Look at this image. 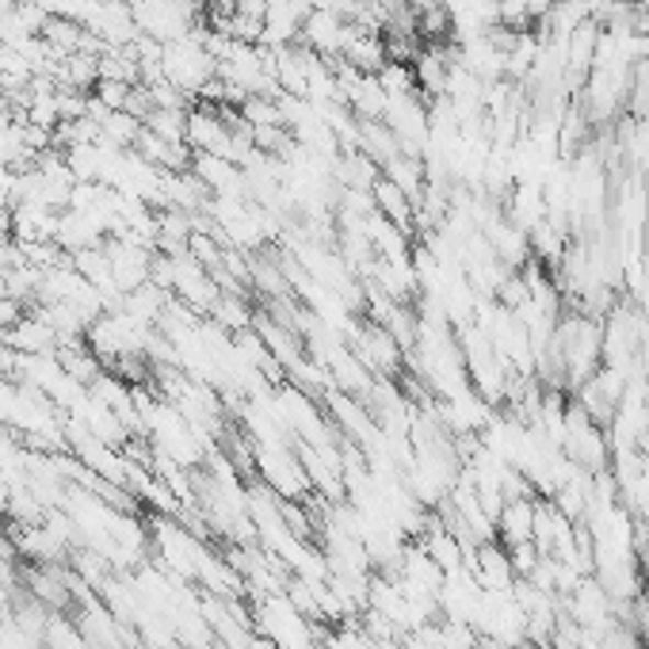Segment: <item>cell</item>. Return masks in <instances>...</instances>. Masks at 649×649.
Listing matches in <instances>:
<instances>
[{"mask_svg": "<svg viewBox=\"0 0 649 649\" xmlns=\"http://www.w3.org/2000/svg\"><path fill=\"white\" fill-rule=\"evenodd\" d=\"M23 314H27V306H23L20 299H12V294H8V299H0V328H12Z\"/></svg>", "mask_w": 649, "mask_h": 649, "instance_id": "5bb4252c", "label": "cell"}, {"mask_svg": "<svg viewBox=\"0 0 649 649\" xmlns=\"http://www.w3.org/2000/svg\"><path fill=\"white\" fill-rule=\"evenodd\" d=\"M108 248V260H111V276H115V287L123 294L138 291V287L149 283V271H154V248L131 242V237H108L103 242Z\"/></svg>", "mask_w": 649, "mask_h": 649, "instance_id": "277c9868", "label": "cell"}, {"mask_svg": "<svg viewBox=\"0 0 649 649\" xmlns=\"http://www.w3.org/2000/svg\"><path fill=\"white\" fill-rule=\"evenodd\" d=\"M325 649H374V646L356 619H344L333 623V630H325Z\"/></svg>", "mask_w": 649, "mask_h": 649, "instance_id": "30bf717a", "label": "cell"}, {"mask_svg": "<svg viewBox=\"0 0 649 649\" xmlns=\"http://www.w3.org/2000/svg\"><path fill=\"white\" fill-rule=\"evenodd\" d=\"M131 92H134V85H126V81H96V92L92 96L103 103V108L123 111L126 100H131Z\"/></svg>", "mask_w": 649, "mask_h": 649, "instance_id": "7c38bea8", "label": "cell"}, {"mask_svg": "<svg viewBox=\"0 0 649 649\" xmlns=\"http://www.w3.org/2000/svg\"><path fill=\"white\" fill-rule=\"evenodd\" d=\"M581 638H584L581 623H577L573 615L558 612V623H555V630H550L547 646H555V649H581Z\"/></svg>", "mask_w": 649, "mask_h": 649, "instance_id": "8fae6325", "label": "cell"}, {"mask_svg": "<svg viewBox=\"0 0 649 649\" xmlns=\"http://www.w3.org/2000/svg\"><path fill=\"white\" fill-rule=\"evenodd\" d=\"M61 211H51L43 203H15L12 206V237L20 245H43L58 237Z\"/></svg>", "mask_w": 649, "mask_h": 649, "instance_id": "8992f818", "label": "cell"}, {"mask_svg": "<svg viewBox=\"0 0 649 649\" xmlns=\"http://www.w3.org/2000/svg\"><path fill=\"white\" fill-rule=\"evenodd\" d=\"M131 12L142 35L157 38V43H176L199 27L203 0H134Z\"/></svg>", "mask_w": 649, "mask_h": 649, "instance_id": "7a4b0ae2", "label": "cell"}, {"mask_svg": "<svg viewBox=\"0 0 649 649\" xmlns=\"http://www.w3.org/2000/svg\"><path fill=\"white\" fill-rule=\"evenodd\" d=\"M211 317L219 328H226L230 336H237V333H245V328H253L256 322V310L245 302V294H237V291H222L219 294V302L211 306Z\"/></svg>", "mask_w": 649, "mask_h": 649, "instance_id": "9c48e42d", "label": "cell"}, {"mask_svg": "<svg viewBox=\"0 0 649 649\" xmlns=\"http://www.w3.org/2000/svg\"><path fill=\"white\" fill-rule=\"evenodd\" d=\"M149 336H154V325L134 322V317L123 314V310H108V314H100L92 325H88L85 344L96 351V359H100V363L111 371V363H119V359L146 356Z\"/></svg>", "mask_w": 649, "mask_h": 649, "instance_id": "6da1fadb", "label": "cell"}, {"mask_svg": "<svg viewBox=\"0 0 649 649\" xmlns=\"http://www.w3.org/2000/svg\"><path fill=\"white\" fill-rule=\"evenodd\" d=\"M535 531V496H519L508 501L496 516V542L501 547H516V542H531Z\"/></svg>", "mask_w": 649, "mask_h": 649, "instance_id": "ba28073f", "label": "cell"}, {"mask_svg": "<svg viewBox=\"0 0 649 649\" xmlns=\"http://www.w3.org/2000/svg\"><path fill=\"white\" fill-rule=\"evenodd\" d=\"M248 649H279L271 638H264V635H253V642H248Z\"/></svg>", "mask_w": 649, "mask_h": 649, "instance_id": "9a60e30c", "label": "cell"}, {"mask_svg": "<svg viewBox=\"0 0 649 649\" xmlns=\"http://www.w3.org/2000/svg\"><path fill=\"white\" fill-rule=\"evenodd\" d=\"M504 550H508V562H512V573L516 577H531L542 558L535 542H516V547H504Z\"/></svg>", "mask_w": 649, "mask_h": 649, "instance_id": "4fadbf2b", "label": "cell"}, {"mask_svg": "<svg viewBox=\"0 0 649 649\" xmlns=\"http://www.w3.org/2000/svg\"><path fill=\"white\" fill-rule=\"evenodd\" d=\"M0 344H8L20 356H54L58 351L54 328L35 314H23L12 328H0Z\"/></svg>", "mask_w": 649, "mask_h": 649, "instance_id": "52a82bcc", "label": "cell"}, {"mask_svg": "<svg viewBox=\"0 0 649 649\" xmlns=\"http://www.w3.org/2000/svg\"><path fill=\"white\" fill-rule=\"evenodd\" d=\"M467 569H470V577L478 581V589H485V592H512V584H516V573H512V562H508V550H504L496 539L470 550Z\"/></svg>", "mask_w": 649, "mask_h": 649, "instance_id": "5b68a950", "label": "cell"}, {"mask_svg": "<svg viewBox=\"0 0 649 649\" xmlns=\"http://www.w3.org/2000/svg\"><path fill=\"white\" fill-rule=\"evenodd\" d=\"M351 35H356V23L328 12V8H314V12H306V20H302L299 38H302V46H306L310 54H317L322 61H340Z\"/></svg>", "mask_w": 649, "mask_h": 649, "instance_id": "3957f363", "label": "cell"}]
</instances>
